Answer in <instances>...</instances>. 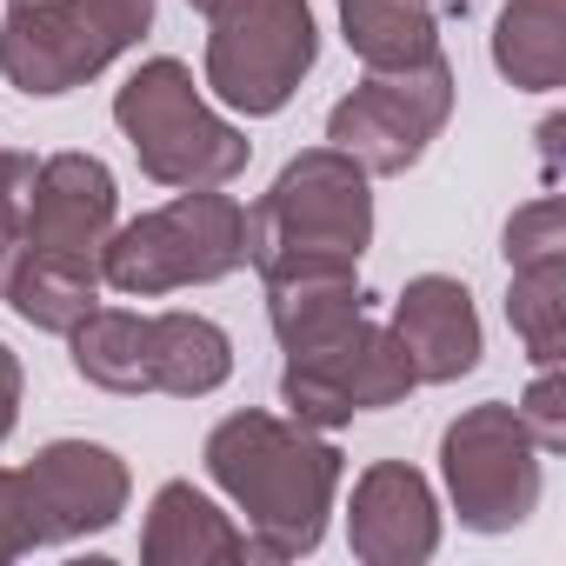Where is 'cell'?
Returning a JSON list of instances; mask_svg holds the SVG:
<instances>
[{
    "label": "cell",
    "instance_id": "9",
    "mask_svg": "<svg viewBox=\"0 0 566 566\" xmlns=\"http://www.w3.org/2000/svg\"><path fill=\"white\" fill-rule=\"evenodd\" d=\"M413 367L394 340V327L380 321H347L340 334L314 340V347H294L287 367H280V400H287L294 420L334 433L347 427L354 413H380V407H400L413 394Z\"/></svg>",
    "mask_w": 566,
    "mask_h": 566
},
{
    "label": "cell",
    "instance_id": "1",
    "mask_svg": "<svg viewBox=\"0 0 566 566\" xmlns=\"http://www.w3.org/2000/svg\"><path fill=\"white\" fill-rule=\"evenodd\" d=\"M207 473L247 520L253 559H301L327 539V513L340 493V447L307 427V420H280V413H227L207 433Z\"/></svg>",
    "mask_w": 566,
    "mask_h": 566
},
{
    "label": "cell",
    "instance_id": "8",
    "mask_svg": "<svg viewBox=\"0 0 566 566\" xmlns=\"http://www.w3.org/2000/svg\"><path fill=\"white\" fill-rule=\"evenodd\" d=\"M154 21L114 8V0H14L0 28V74L21 94H67L107 74Z\"/></svg>",
    "mask_w": 566,
    "mask_h": 566
},
{
    "label": "cell",
    "instance_id": "18",
    "mask_svg": "<svg viewBox=\"0 0 566 566\" xmlns=\"http://www.w3.org/2000/svg\"><path fill=\"white\" fill-rule=\"evenodd\" d=\"M493 67L526 94L566 87V0H506L493 28Z\"/></svg>",
    "mask_w": 566,
    "mask_h": 566
},
{
    "label": "cell",
    "instance_id": "27",
    "mask_svg": "<svg viewBox=\"0 0 566 566\" xmlns=\"http://www.w3.org/2000/svg\"><path fill=\"white\" fill-rule=\"evenodd\" d=\"M187 8H193V14H213V8H220V0H187Z\"/></svg>",
    "mask_w": 566,
    "mask_h": 566
},
{
    "label": "cell",
    "instance_id": "19",
    "mask_svg": "<svg viewBox=\"0 0 566 566\" xmlns=\"http://www.w3.org/2000/svg\"><path fill=\"white\" fill-rule=\"evenodd\" d=\"M340 34L367 61V74L420 67L440 54V21L427 0H340Z\"/></svg>",
    "mask_w": 566,
    "mask_h": 566
},
{
    "label": "cell",
    "instance_id": "7",
    "mask_svg": "<svg viewBox=\"0 0 566 566\" xmlns=\"http://www.w3.org/2000/svg\"><path fill=\"white\" fill-rule=\"evenodd\" d=\"M539 447L520 420V407L506 400H480L467 407L447 433H440V473H447V500L460 513L467 533H513L533 520L539 506Z\"/></svg>",
    "mask_w": 566,
    "mask_h": 566
},
{
    "label": "cell",
    "instance_id": "16",
    "mask_svg": "<svg viewBox=\"0 0 566 566\" xmlns=\"http://www.w3.org/2000/svg\"><path fill=\"white\" fill-rule=\"evenodd\" d=\"M8 301L28 327L41 334H74L101 307V260H67V253H21L8 273Z\"/></svg>",
    "mask_w": 566,
    "mask_h": 566
},
{
    "label": "cell",
    "instance_id": "21",
    "mask_svg": "<svg viewBox=\"0 0 566 566\" xmlns=\"http://www.w3.org/2000/svg\"><path fill=\"white\" fill-rule=\"evenodd\" d=\"M34 154H8L0 147V294H8V273L28 247V200H34Z\"/></svg>",
    "mask_w": 566,
    "mask_h": 566
},
{
    "label": "cell",
    "instance_id": "10",
    "mask_svg": "<svg viewBox=\"0 0 566 566\" xmlns=\"http://www.w3.org/2000/svg\"><path fill=\"white\" fill-rule=\"evenodd\" d=\"M453 114V67L447 54L420 61V67H394V74H367L334 114H327V147L354 154L374 180L420 167V154L440 140Z\"/></svg>",
    "mask_w": 566,
    "mask_h": 566
},
{
    "label": "cell",
    "instance_id": "22",
    "mask_svg": "<svg viewBox=\"0 0 566 566\" xmlns=\"http://www.w3.org/2000/svg\"><path fill=\"white\" fill-rule=\"evenodd\" d=\"M553 253H566V200L539 193V200L513 207V220H506V266H533Z\"/></svg>",
    "mask_w": 566,
    "mask_h": 566
},
{
    "label": "cell",
    "instance_id": "11",
    "mask_svg": "<svg viewBox=\"0 0 566 566\" xmlns=\"http://www.w3.org/2000/svg\"><path fill=\"white\" fill-rule=\"evenodd\" d=\"M28 500H34V533L41 546H67V539H87V533H107L120 513H127V460L114 447H94V440H48L28 467Z\"/></svg>",
    "mask_w": 566,
    "mask_h": 566
},
{
    "label": "cell",
    "instance_id": "24",
    "mask_svg": "<svg viewBox=\"0 0 566 566\" xmlns=\"http://www.w3.org/2000/svg\"><path fill=\"white\" fill-rule=\"evenodd\" d=\"M41 533H34V500H28V480L14 467H0V566L34 553Z\"/></svg>",
    "mask_w": 566,
    "mask_h": 566
},
{
    "label": "cell",
    "instance_id": "15",
    "mask_svg": "<svg viewBox=\"0 0 566 566\" xmlns=\"http://www.w3.org/2000/svg\"><path fill=\"white\" fill-rule=\"evenodd\" d=\"M140 559L147 566H240L253 559V546H247V526H233V513H220L193 480H167L147 506Z\"/></svg>",
    "mask_w": 566,
    "mask_h": 566
},
{
    "label": "cell",
    "instance_id": "2",
    "mask_svg": "<svg viewBox=\"0 0 566 566\" xmlns=\"http://www.w3.org/2000/svg\"><path fill=\"white\" fill-rule=\"evenodd\" d=\"M374 247V174L340 147H307L247 207V266L260 280L360 273Z\"/></svg>",
    "mask_w": 566,
    "mask_h": 566
},
{
    "label": "cell",
    "instance_id": "4",
    "mask_svg": "<svg viewBox=\"0 0 566 566\" xmlns=\"http://www.w3.org/2000/svg\"><path fill=\"white\" fill-rule=\"evenodd\" d=\"M247 266V213L220 187H180V200L127 220L101 247V287L127 301H160L180 287H207Z\"/></svg>",
    "mask_w": 566,
    "mask_h": 566
},
{
    "label": "cell",
    "instance_id": "23",
    "mask_svg": "<svg viewBox=\"0 0 566 566\" xmlns=\"http://www.w3.org/2000/svg\"><path fill=\"white\" fill-rule=\"evenodd\" d=\"M520 420H526V433H533L539 453H559L566 447V380H559V367H539L533 374V387L520 394Z\"/></svg>",
    "mask_w": 566,
    "mask_h": 566
},
{
    "label": "cell",
    "instance_id": "25",
    "mask_svg": "<svg viewBox=\"0 0 566 566\" xmlns=\"http://www.w3.org/2000/svg\"><path fill=\"white\" fill-rule=\"evenodd\" d=\"M14 420H21V360H14L8 340H0V440L14 433Z\"/></svg>",
    "mask_w": 566,
    "mask_h": 566
},
{
    "label": "cell",
    "instance_id": "13",
    "mask_svg": "<svg viewBox=\"0 0 566 566\" xmlns=\"http://www.w3.org/2000/svg\"><path fill=\"white\" fill-rule=\"evenodd\" d=\"M120 193L107 160L94 154H54L34 167V200H28V247L21 253H67V260H101L114 233Z\"/></svg>",
    "mask_w": 566,
    "mask_h": 566
},
{
    "label": "cell",
    "instance_id": "26",
    "mask_svg": "<svg viewBox=\"0 0 566 566\" xmlns=\"http://www.w3.org/2000/svg\"><path fill=\"white\" fill-rule=\"evenodd\" d=\"M114 8H127V14H140V21H154V8H160V0H114Z\"/></svg>",
    "mask_w": 566,
    "mask_h": 566
},
{
    "label": "cell",
    "instance_id": "14",
    "mask_svg": "<svg viewBox=\"0 0 566 566\" xmlns=\"http://www.w3.org/2000/svg\"><path fill=\"white\" fill-rule=\"evenodd\" d=\"M387 327H394V340H400V354H407V367H413L420 387H447V380L473 374L480 367V347H486L480 307L467 294V280H453V273L407 280Z\"/></svg>",
    "mask_w": 566,
    "mask_h": 566
},
{
    "label": "cell",
    "instance_id": "5",
    "mask_svg": "<svg viewBox=\"0 0 566 566\" xmlns=\"http://www.w3.org/2000/svg\"><path fill=\"white\" fill-rule=\"evenodd\" d=\"M114 127L127 134L140 174L160 187H227L233 174H247L253 154V140L207 107V94L174 54L140 61L127 74V87L114 94Z\"/></svg>",
    "mask_w": 566,
    "mask_h": 566
},
{
    "label": "cell",
    "instance_id": "20",
    "mask_svg": "<svg viewBox=\"0 0 566 566\" xmlns=\"http://www.w3.org/2000/svg\"><path fill=\"white\" fill-rule=\"evenodd\" d=\"M506 321H513V334H520L533 367H559L566 360V253L513 266Z\"/></svg>",
    "mask_w": 566,
    "mask_h": 566
},
{
    "label": "cell",
    "instance_id": "17",
    "mask_svg": "<svg viewBox=\"0 0 566 566\" xmlns=\"http://www.w3.org/2000/svg\"><path fill=\"white\" fill-rule=\"evenodd\" d=\"M367 314V287L360 273H294V280H266V321L280 354L314 347L327 334H340L347 321Z\"/></svg>",
    "mask_w": 566,
    "mask_h": 566
},
{
    "label": "cell",
    "instance_id": "6",
    "mask_svg": "<svg viewBox=\"0 0 566 566\" xmlns=\"http://www.w3.org/2000/svg\"><path fill=\"white\" fill-rule=\"evenodd\" d=\"M207 28V87L247 120L280 114L321 61V28L307 0H220Z\"/></svg>",
    "mask_w": 566,
    "mask_h": 566
},
{
    "label": "cell",
    "instance_id": "12",
    "mask_svg": "<svg viewBox=\"0 0 566 566\" xmlns=\"http://www.w3.org/2000/svg\"><path fill=\"white\" fill-rule=\"evenodd\" d=\"M347 546L367 566H420L440 553V500L420 467L407 460H374L354 480L347 506Z\"/></svg>",
    "mask_w": 566,
    "mask_h": 566
},
{
    "label": "cell",
    "instance_id": "3",
    "mask_svg": "<svg viewBox=\"0 0 566 566\" xmlns=\"http://www.w3.org/2000/svg\"><path fill=\"white\" fill-rule=\"evenodd\" d=\"M74 374L101 394H174L200 400L220 394L233 374V340L207 314H127V307H94L67 334Z\"/></svg>",
    "mask_w": 566,
    "mask_h": 566
}]
</instances>
